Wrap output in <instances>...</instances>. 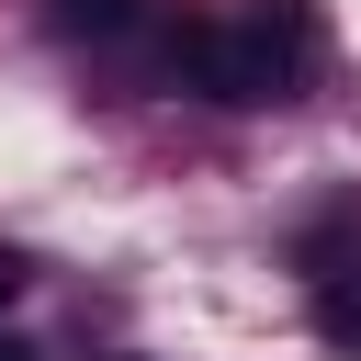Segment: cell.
Segmentation results:
<instances>
[{
  "instance_id": "6da1fadb",
  "label": "cell",
  "mask_w": 361,
  "mask_h": 361,
  "mask_svg": "<svg viewBox=\"0 0 361 361\" xmlns=\"http://www.w3.org/2000/svg\"><path fill=\"white\" fill-rule=\"evenodd\" d=\"M158 56L180 90L271 113V102H305V79L327 68V11L316 0H192Z\"/></svg>"
},
{
  "instance_id": "7a4b0ae2",
  "label": "cell",
  "mask_w": 361,
  "mask_h": 361,
  "mask_svg": "<svg viewBox=\"0 0 361 361\" xmlns=\"http://www.w3.org/2000/svg\"><path fill=\"white\" fill-rule=\"evenodd\" d=\"M293 259H305V305H316V338H327L338 361H361V203L316 214Z\"/></svg>"
},
{
  "instance_id": "3957f363",
  "label": "cell",
  "mask_w": 361,
  "mask_h": 361,
  "mask_svg": "<svg viewBox=\"0 0 361 361\" xmlns=\"http://www.w3.org/2000/svg\"><path fill=\"white\" fill-rule=\"evenodd\" d=\"M135 11H147V0H56V11H45V23H56V34H68V45H102V34H124V23H135Z\"/></svg>"
},
{
  "instance_id": "277c9868",
  "label": "cell",
  "mask_w": 361,
  "mask_h": 361,
  "mask_svg": "<svg viewBox=\"0 0 361 361\" xmlns=\"http://www.w3.org/2000/svg\"><path fill=\"white\" fill-rule=\"evenodd\" d=\"M23 282H34V259H23V248H0V305H11Z\"/></svg>"
},
{
  "instance_id": "5b68a950",
  "label": "cell",
  "mask_w": 361,
  "mask_h": 361,
  "mask_svg": "<svg viewBox=\"0 0 361 361\" xmlns=\"http://www.w3.org/2000/svg\"><path fill=\"white\" fill-rule=\"evenodd\" d=\"M0 361H34V338H11V327H0Z\"/></svg>"
}]
</instances>
